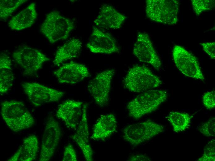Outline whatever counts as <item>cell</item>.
<instances>
[{"label": "cell", "mask_w": 215, "mask_h": 161, "mask_svg": "<svg viewBox=\"0 0 215 161\" xmlns=\"http://www.w3.org/2000/svg\"><path fill=\"white\" fill-rule=\"evenodd\" d=\"M22 86L30 101L36 107L57 101L65 94L62 91L36 82H24Z\"/></svg>", "instance_id": "11"}, {"label": "cell", "mask_w": 215, "mask_h": 161, "mask_svg": "<svg viewBox=\"0 0 215 161\" xmlns=\"http://www.w3.org/2000/svg\"><path fill=\"white\" fill-rule=\"evenodd\" d=\"M133 54L140 61L150 64L157 70L160 68L162 62L147 34L138 33Z\"/></svg>", "instance_id": "12"}, {"label": "cell", "mask_w": 215, "mask_h": 161, "mask_svg": "<svg viewBox=\"0 0 215 161\" xmlns=\"http://www.w3.org/2000/svg\"><path fill=\"white\" fill-rule=\"evenodd\" d=\"M82 47L80 40L73 38L59 48L57 51L53 63L58 65L65 61L76 57Z\"/></svg>", "instance_id": "21"}, {"label": "cell", "mask_w": 215, "mask_h": 161, "mask_svg": "<svg viewBox=\"0 0 215 161\" xmlns=\"http://www.w3.org/2000/svg\"><path fill=\"white\" fill-rule=\"evenodd\" d=\"M117 122L112 113L101 115L94 124L91 138L95 140H104L116 131Z\"/></svg>", "instance_id": "18"}, {"label": "cell", "mask_w": 215, "mask_h": 161, "mask_svg": "<svg viewBox=\"0 0 215 161\" xmlns=\"http://www.w3.org/2000/svg\"><path fill=\"white\" fill-rule=\"evenodd\" d=\"M12 56L23 69L25 75L32 76L41 69L43 63L50 59L37 49L28 46L17 49Z\"/></svg>", "instance_id": "7"}, {"label": "cell", "mask_w": 215, "mask_h": 161, "mask_svg": "<svg viewBox=\"0 0 215 161\" xmlns=\"http://www.w3.org/2000/svg\"><path fill=\"white\" fill-rule=\"evenodd\" d=\"M26 0H1L0 1V19L5 21Z\"/></svg>", "instance_id": "24"}, {"label": "cell", "mask_w": 215, "mask_h": 161, "mask_svg": "<svg viewBox=\"0 0 215 161\" xmlns=\"http://www.w3.org/2000/svg\"><path fill=\"white\" fill-rule=\"evenodd\" d=\"M39 149L36 136L31 134L25 138L21 145L8 161H32L36 159Z\"/></svg>", "instance_id": "19"}, {"label": "cell", "mask_w": 215, "mask_h": 161, "mask_svg": "<svg viewBox=\"0 0 215 161\" xmlns=\"http://www.w3.org/2000/svg\"><path fill=\"white\" fill-rule=\"evenodd\" d=\"M83 102L73 100H67L58 106L56 116L68 127L75 129L81 120Z\"/></svg>", "instance_id": "15"}, {"label": "cell", "mask_w": 215, "mask_h": 161, "mask_svg": "<svg viewBox=\"0 0 215 161\" xmlns=\"http://www.w3.org/2000/svg\"><path fill=\"white\" fill-rule=\"evenodd\" d=\"M200 132L207 137H213L215 135V118L212 117L202 124L199 128Z\"/></svg>", "instance_id": "27"}, {"label": "cell", "mask_w": 215, "mask_h": 161, "mask_svg": "<svg viewBox=\"0 0 215 161\" xmlns=\"http://www.w3.org/2000/svg\"><path fill=\"white\" fill-rule=\"evenodd\" d=\"M191 118L188 113L177 111L171 112L167 116L173 131L176 133L183 132L189 127Z\"/></svg>", "instance_id": "23"}, {"label": "cell", "mask_w": 215, "mask_h": 161, "mask_svg": "<svg viewBox=\"0 0 215 161\" xmlns=\"http://www.w3.org/2000/svg\"><path fill=\"white\" fill-rule=\"evenodd\" d=\"M145 12L151 20L166 25L176 24L178 21L179 2L176 0H147Z\"/></svg>", "instance_id": "5"}, {"label": "cell", "mask_w": 215, "mask_h": 161, "mask_svg": "<svg viewBox=\"0 0 215 161\" xmlns=\"http://www.w3.org/2000/svg\"><path fill=\"white\" fill-rule=\"evenodd\" d=\"M86 46L91 52L95 54H110L119 50L116 40L111 34L95 26Z\"/></svg>", "instance_id": "13"}, {"label": "cell", "mask_w": 215, "mask_h": 161, "mask_svg": "<svg viewBox=\"0 0 215 161\" xmlns=\"http://www.w3.org/2000/svg\"><path fill=\"white\" fill-rule=\"evenodd\" d=\"M2 117L8 127L17 133L27 129L34 125V117L22 102L6 101L1 104Z\"/></svg>", "instance_id": "1"}, {"label": "cell", "mask_w": 215, "mask_h": 161, "mask_svg": "<svg viewBox=\"0 0 215 161\" xmlns=\"http://www.w3.org/2000/svg\"><path fill=\"white\" fill-rule=\"evenodd\" d=\"M87 108V104H83L81 120L72 138L80 148L85 159L87 161H92L93 151L89 140Z\"/></svg>", "instance_id": "16"}, {"label": "cell", "mask_w": 215, "mask_h": 161, "mask_svg": "<svg viewBox=\"0 0 215 161\" xmlns=\"http://www.w3.org/2000/svg\"><path fill=\"white\" fill-rule=\"evenodd\" d=\"M58 82L62 84H74L89 77L90 72L84 65L71 61L53 72Z\"/></svg>", "instance_id": "14"}, {"label": "cell", "mask_w": 215, "mask_h": 161, "mask_svg": "<svg viewBox=\"0 0 215 161\" xmlns=\"http://www.w3.org/2000/svg\"><path fill=\"white\" fill-rule=\"evenodd\" d=\"M167 97V92L162 90L150 89L142 92L128 103L129 116L139 119L156 110Z\"/></svg>", "instance_id": "2"}, {"label": "cell", "mask_w": 215, "mask_h": 161, "mask_svg": "<svg viewBox=\"0 0 215 161\" xmlns=\"http://www.w3.org/2000/svg\"><path fill=\"white\" fill-rule=\"evenodd\" d=\"M126 18V16L112 6L104 4L101 7L94 23L99 28L106 29H119Z\"/></svg>", "instance_id": "17"}, {"label": "cell", "mask_w": 215, "mask_h": 161, "mask_svg": "<svg viewBox=\"0 0 215 161\" xmlns=\"http://www.w3.org/2000/svg\"><path fill=\"white\" fill-rule=\"evenodd\" d=\"M115 73L113 69L103 71L98 74L88 84L89 93L95 103L101 107L108 104L112 81Z\"/></svg>", "instance_id": "9"}, {"label": "cell", "mask_w": 215, "mask_h": 161, "mask_svg": "<svg viewBox=\"0 0 215 161\" xmlns=\"http://www.w3.org/2000/svg\"><path fill=\"white\" fill-rule=\"evenodd\" d=\"M129 161H150L151 159L147 155L142 154H134L131 155L128 159Z\"/></svg>", "instance_id": "31"}, {"label": "cell", "mask_w": 215, "mask_h": 161, "mask_svg": "<svg viewBox=\"0 0 215 161\" xmlns=\"http://www.w3.org/2000/svg\"><path fill=\"white\" fill-rule=\"evenodd\" d=\"M191 2L193 9L197 16L215 7L214 0H192Z\"/></svg>", "instance_id": "25"}, {"label": "cell", "mask_w": 215, "mask_h": 161, "mask_svg": "<svg viewBox=\"0 0 215 161\" xmlns=\"http://www.w3.org/2000/svg\"><path fill=\"white\" fill-rule=\"evenodd\" d=\"M159 77L147 67L136 65L128 71L123 80L124 87L135 93H142L157 87L162 84Z\"/></svg>", "instance_id": "3"}, {"label": "cell", "mask_w": 215, "mask_h": 161, "mask_svg": "<svg viewBox=\"0 0 215 161\" xmlns=\"http://www.w3.org/2000/svg\"><path fill=\"white\" fill-rule=\"evenodd\" d=\"M73 22L57 11H52L46 16L40 30L51 44L66 39L74 29Z\"/></svg>", "instance_id": "4"}, {"label": "cell", "mask_w": 215, "mask_h": 161, "mask_svg": "<svg viewBox=\"0 0 215 161\" xmlns=\"http://www.w3.org/2000/svg\"><path fill=\"white\" fill-rule=\"evenodd\" d=\"M37 15L36 4L32 3L12 18L8 23L9 27L16 31L29 28L34 24Z\"/></svg>", "instance_id": "20"}, {"label": "cell", "mask_w": 215, "mask_h": 161, "mask_svg": "<svg viewBox=\"0 0 215 161\" xmlns=\"http://www.w3.org/2000/svg\"><path fill=\"white\" fill-rule=\"evenodd\" d=\"M62 161H78L76 152L74 147L71 144H68L65 147Z\"/></svg>", "instance_id": "29"}, {"label": "cell", "mask_w": 215, "mask_h": 161, "mask_svg": "<svg viewBox=\"0 0 215 161\" xmlns=\"http://www.w3.org/2000/svg\"><path fill=\"white\" fill-rule=\"evenodd\" d=\"M204 51L212 59L215 58V42H205L200 43Z\"/></svg>", "instance_id": "30"}, {"label": "cell", "mask_w": 215, "mask_h": 161, "mask_svg": "<svg viewBox=\"0 0 215 161\" xmlns=\"http://www.w3.org/2000/svg\"><path fill=\"white\" fill-rule=\"evenodd\" d=\"M202 102L204 106L208 110H211L215 107V91L213 90L204 93L202 97Z\"/></svg>", "instance_id": "28"}, {"label": "cell", "mask_w": 215, "mask_h": 161, "mask_svg": "<svg viewBox=\"0 0 215 161\" xmlns=\"http://www.w3.org/2000/svg\"><path fill=\"white\" fill-rule=\"evenodd\" d=\"M172 57L176 67L183 75L196 79L204 80L197 58L184 48L175 46L172 51Z\"/></svg>", "instance_id": "8"}, {"label": "cell", "mask_w": 215, "mask_h": 161, "mask_svg": "<svg viewBox=\"0 0 215 161\" xmlns=\"http://www.w3.org/2000/svg\"><path fill=\"white\" fill-rule=\"evenodd\" d=\"M12 63L9 57L6 54L0 56V92L6 93L11 87L14 76L11 67Z\"/></svg>", "instance_id": "22"}, {"label": "cell", "mask_w": 215, "mask_h": 161, "mask_svg": "<svg viewBox=\"0 0 215 161\" xmlns=\"http://www.w3.org/2000/svg\"><path fill=\"white\" fill-rule=\"evenodd\" d=\"M61 136V130L57 121L49 117L42 137L40 161H48L53 155Z\"/></svg>", "instance_id": "10"}, {"label": "cell", "mask_w": 215, "mask_h": 161, "mask_svg": "<svg viewBox=\"0 0 215 161\" xmlns=\"http://www.w3.org/2000/svg\"><path fill=\"white\" fill-rule=\"evenodd\" d=\"M163 126L151 120L129 125L123 130V139L136 146L163 132Z\"/></svg>", "instance_id": "6"}, {"label": "cell", "mask_w": 215, "mask_h": 161, "mask_svg": "<svg viewBox=\"0 0 215 161\" xmlns=\"http://www.w3.org/2000/svg\"><path fill=\"white\" fill-rule=\"evenodd\" d=\"M198 161H215V139L210 140L205 146L203 154L197 160Z\"/></svg>", "instance_id": "26"}]
</instances>
